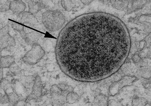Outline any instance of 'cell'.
<instances>
[{"instance_id": "cell-1", "label": "cell", "mask_w": 151, "mask_h": 106, "mask_svg": "<svg viewBox=\"0 0 151 106\" xmlns=\"http://www.w3.org/2000/svg\"><path fill=\"white\" fill-rule=\"evenodd\" d=\"M131 38L126 25L107 13L81 14L59 33L55 46L57 64L70 78L97 82L112 76L129 55Z\"/></svg>"}, {"instance_id": "cell-2", "label": "cell", "mask_w": 151, "mask_h": 106, "mask_svg": "<svg viewBox=\"0 0 151 106\" xmlns=\"http://www.w3.org/2000/svg\"><path fill=\"white\" fill-rule=\"evenodd\" d=\"M65 16L58 10H48L43 13L41 22L46 29L51 32L57 31L65 24Z\"/></svg>"}, {"instance_id": "cell-3", "label": "cell", "mask_w": 151, "mask_h": 106, "mask_svg": "<svg viewBox=\"0 0 151 106\" xmlns=\"http://www.w3.org/2000/svg\"><path fill=\"white\" fill-rule=\"evenodd\" d=\"M45 51L42 47L37 44L32 46V48L22 58L23 61L29 65L37 63L45 55Z\"/></svg>"}, {"instance_id": "cell-4", "label": "cell", "mask_w": 151, "mask_h": 106, "mask_svg": "<svg viewBox=\"0 0 151 106\" xmlns=\"http://www.w3.org/2000/svg\"><path fill=\"white\" fill-rule=\"evenodd\" d=\"M9 5V9L17 16L23 13L26 8V5L22 0H13Z\"/></svg>"}, {"instance_id": "cell-5", "label": "cell", "mask_w": 151, "mask_h": 106, "mask_svg": "<svg viewBox=\"0 0 151 106\" xmlns=\"http://www.w3.org/2000/svg\"><path fill=\"white\" fill-rule=\"evenodd\" d=\"M20 22L24 25L33 26L38 23L37 19L33 14L28 12H24L22 13Z\"/></svg>"}, {"instance_id": "cell-6", "label": "cell", "mask_w": 151, "mask_h": 106, "mask_svg": "<svg viewBox=\"0 0 151 106\" xmlns=\"http://www.w3.org/2000/svg\"><path fill=\"white\" fill-rule=\"evenodd\" d=\"M15 39L9 33L1 37V51L7 48L8 46L13 47L15 45Z\"/></svg>"}, {"instance_id": "cell-7", "label": "cell", "mask_w": 151, "mask_h": 106, "mask_svg": "<svg viewBox=\"0 0 151 106\" xmlns=\"http://www.w3.org/2000/svg\"><path fill=\"white\" fill-rule=\"evenodd\" d=\"M34 84H33L32 94L34 95L37 97H41V91L43 88L42 82L39 76L35 77Z\"/></svg>"}, {"instance_id": "cell-8", "label": "cell", "mask_w": 151, "mask_h": 106, "mask_svg": "<svg viewBox=\"0 0 151 106\" xmlns=\"http://www.w3.org/2000/svg\"><path fill=\"white\" fill-rule=\"evenodd\" d=\"M29 12L34 14L38 13L44 7V4L41 2L30 1L28 2Z\"/></svg>"}, {"instance_id": "cell-9", "label": "cell", "mask_w": 151, "mask_h": 106, "mask_svg": "<svg viewBox=\"0 0 151 106\" xmlns=\"http://www.w3.org/2000/svg\"><path fill=\"white\" fill-rule=\"evenodd\" d=\"M15 63V58L13 56L7 55L1 57V68H7Z\"/></svg>"}, {"instance_id": "cell-10", "label": "cell", "mask_w": 151, "mask_h": 106, "mask_svg": "<svg viewBox=\"0 0 151 106\" xmlns=\"http://www.w3.org/2000/svg\"><path fill=\"white\" fill-rule=\"evenodd\" d=\"M110 3L112 7L120 10H124L128 6L127 0H110Z\"/></svg>"}, {"instance_id": "cell-11", "label": "cell", "mask_w": 151, "mask_h": 106, "mask_svg": "<svg viewBox=\"0 0 151 106\" xmlns=\"http://www.w3.org/2000/svg\"><path fill=\"white\" fill-rule=\"evenodd\" d=\"M61 5L66 11L70 12L76 7V0H61Z\"/></svg>"}, {"instance_id": "cell-12", "label": "cell", "mask_w": 151, "mask_h": 106, "mask_svg": "<svg viewBox=\"0 0 151 106\" xmlns=\"http://www.w3.org/2000/svg\"><path fill=\"white\" fill-rule=\"evenodd\" d=\"M37 33H35L33 31L31 33L27 34L26 38L25 39V42L28 45H32V46L33 44H36L39 36Z\"/></svg>"}, {"instance_id": "cell-13", "label": "cell", "mask_w": 151, "mask_h": 106, "mask_svg": "<svg viewBox=\"0 0 151 106\" xmlns=\"http://www.w3.org/2000/svg\"><path fill=\"white\" fill-rule=\"evenodd\" d=\"M9 99V105L15 106L17 103L20 100L19 96L17 92L14 91L7 94Z\"/></svg>"}, {"instance_id": "cell-14", "label": "cell", "mask_w": 151, "mask_h": 106, "mask_svg": "<svg viewBox=\"0 0 151 106\" xmlns=\"http://www.w3.org/2000/svg\"><path fill=\"white\" fill-rule=\"evenodd\" d=\"M79 96L77 93L73 92H69L66 97V102L69 104H73L78 100Z\"/></svg>"}, {"instance_id": "cell-15", "label": "cell", "mask_w": 151, "mask_h": 106, "mask_svg": "<svg viewBox=\"0 0 151 106\" xmlns=\"http://www.w3.org/2000/svg\"><path fill=\"white\" fill-rule=\"evenodd\" d=\"M133 104L134 105H146L147 104V101L145 99L143 98H136L134 99L133 101Z\"/></svg>"}, {"instance_id": "cell-16", "label": "cell", "mask_w": 151, "mask_h": 106, "mask_svg": "<svg viewBox=\"0 0 151 106\" xmlns=\"http://www.w3.org/2000/svg\"><path fill=\"white\" fill-rule=\"evenodd\" d=\"M12 27L13 29L17 30V31L19 32L23 30L24 27L23 26L20 25L18 24L13 22H12Z\"/></svg>"}, {"instance_id": "cell-17", "label": "cell", "mask_w": 151, "mask_h": 106, "mask_svg": "<svg viewBox=\"0 0 151 106\" xmlns=\"http://www.w3.org/2000/svg\"><path fill=\"white\" fill-rule=\"evenodd\" d=\"M62 91L57 85L54 84L51 86L50 89V93H57L61 94Z\"/></svg>"}, {"instance_id": "cell-18", "label": "cell", "mask_w": 151, "mask_h": 106, "mask_svg": "<svg viewBox=\"0 0 151 106\" xmlns=\"http://www.w3.org/2000/svg\"><path fill=\"white\" fill-rule=\"evenodd\" d=\"M9 99L7 94L5 93V94L3 95L2 94H1V104L9 103Z\"/></svg>"}, {"instance_id": "cell-19", "label": "cell", "mask_w": 151, "mask_h": 106, "mask_svg": "<svg viewBox=\"0 0 151 106\" xmlns=\"http://www.w3.org/2000/svg\"><path fill=\"white\" fill-rule=\"evenodd\" d=\"M9 26L7 25L1 28V37L9 33Z\"/></svg>"}, {"instance_id": "cell-20", "label": "cell", "mask_w": 151, "mask_h": 106, "mask_svg": "<svg viewBox=\"0 0 151 106\" xmlns=\"http://www.w3.org/2000/svg\"><path fill=\"white\" fill-rule=\"evenodd\" d=\"M10 84L8 80H6L5 78H3L1 80V88L3 89L6 86Z\"/></svg>"}, {"instance_id": "cell-21", "label": "cell", "mask_w": 151, "mask_h": 106, "mask_svg": "<svg viewBox=\"0 0 151 106\" xmlns=\"http://www.w3.org/2000/svg\"><path fill=\"white\" fill-rule=\"evenodd\" d=\"M35 77L33 76H28L26 77L25 78V82L28 83H30L34 81Z\"/></svg>"}, {"instance_id": "cell-22", "label": "cell", "mask_w": 151, "mask_h": 106, "mask_svg": "<svg viewBox=\"0 0 151 106\" xmlns=\"http://www.w3.org/2000/svg\"><path fill=\"white\" fill-rule=\"evenodd\" d=\"M81 3L85 5H89L95 0H80Z\"/></svg>"}, {"instance_id": "cell-23", "label": "cell", "mask_w": 151, "mask_h": 106, "mask_svg": "<svg viewBox=\"0 0 151 106\" xmlns=\"http://www.w3.org/2000/svg\"><path fill=\"white\" fill-rule=\"evenodd\" d=\"M27 103L25 101L23 100H19L15 104V106H26L27 105Z\"/></svg>"}, {"instance_id": "cell-24", "label": "cell", "mask_w": 151, "mask_h": 106, "mask_svg": "<svg viewBox=\"0 0 151 106\" xmlns=\"http://www.w3.org/2000/svg\"><path fill=\"white\" fill-rule=\"evenodd\" d=\"M23 30L25 33L27 34L31 33L32 32H33V30L32 29H31L27 28V27H25V26H24Z\"/></svg>"}, {"instance_id": "cell-25", "label": "cell", "mask_w": 151, "mask_h": 106, "mask_svg": "<svg viewBox=\"0 0 151 106\" xmlns=\"http://www.w3.org/2000/svg\"><path fill=\"white\" fill-rule=\"evenodd\" d=\"M46 68L49 71L51 72L53 70L54 67L52 64H47V65L46 66Z\"/></svg>"}, {"instance_id": "cell-26", "label": "cell", "mask_w": 151, "mask_h": 106, "mask_svg": "<svg viewBox=\"0 0 151 106\" xmlns=\"http://www.w3.org/2000/svg\"><path fill=\"white\" fill-rule=\"evenodd\" d=\"M19 32H20L21 36L22 37V38H23L24 40H25V38H26L27 34L25 33L23 30H21V31Z\"/></svg>"}, {"instance_id": "cell-27", "label": "cell", "mask_w": 151, "mask_h": 106, "mask_svg": "<svg viewBox=\"0 0 151 106\" xmlns=\"http://www.w3.org/2000/svg\"><path fill=\"white\" fill-rule=\"evenodd\" d=\"M47 94V90L45 89V88H43L41 91V96H45Z\"/></svg>"}, {"instance_id": "cell-28", "label": "cell", "mask_w": 151, "mask_h": 106, "mask_svg": "<svg viewBox=\"0 0 151 106\" xmlns=\"http://www.w3.org/2000/svg\"><path fill=\"white\" fill-rule=\"evenodd\" d=\"M140 59V58L139 57V56L137 55H135L133 57V60L134 61V62H138Z\"/></svg>"}, {"instance_id": "cell-29", "label": "cell", "mask_w": 151, "mask_h": 106, "mask_svg": "<svg viewBox=\"0 0 151 106\" xmlns=\"http://www.w3.org/2000/svg\"><path fill=\"white\" fill-rule=\"evenodd\" d=\"M7 76H10L11 77L14 76L15 75V73L11 71H9L8 72L7 74Z\"/></svg>"}, {"instance_id": "cell-30", "label": "cell", "mask_w": 151, "mask_h": 106, "mask_svg": "<svg viewBox=\"0 0 151 106\" xmlns=\"http://www.w3.org/2000/svg\"><path fill=\"white\" fill-rule=\"evenodd\" d=\"M145 42L144 41H141L140 42V49H143L145 45Z\"/></svg>"}, {"instance_id": "cell-31", "label": "cell", "mask_w": 151, "mask_h": 106, "mask_svg": "<svg viewBox=\"0 0 151 106\" xmlns=\"http://www.w3.org/2000/svg\"><path fill=\"white\" fill-rule=\"evenodd\" d=\"M3 68H1V80L3 78Z\"/></svg>"}, {"instance_id": "cell-32", "label": "cell", "mask_w": 151, "mask_h": 106, "mask_svg": "<svg viewBox=\"0 0 151 106\" xmlns=\"http://www.w3.org/2000/svg\"><path fill=\"white\" fill-rule=\"evenodd\" d=\"M17 80L15 79L13 80L12 81V84L13 85L16 84Z\"/></svg>"}, {"instance_id": "cell-33", "label": "cell", "mask_w": 151, "mask_h": 106, "mask_svg": "<svg viewBox=\"0 0 151 106\" xmlns=\"http://www.w3.org/2000/svg\"><path fill=\"white\" fill-rule=\"evenodd\" d=\"M150 105H151V104H150Z\"/></svg>"}]
</instances>
